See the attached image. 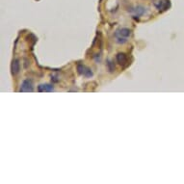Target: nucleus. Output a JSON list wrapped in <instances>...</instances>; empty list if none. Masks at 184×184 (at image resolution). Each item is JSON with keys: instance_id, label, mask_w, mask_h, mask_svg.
<instances>
[{"instance_id": "f257e3e1", "label": "nucleus", "mask_w": 184, "mask_h": 184, "mask_svg": "<svg viewBox=\"0 0 184 184\" xmlns=\"http://www.w3.org/2000/svg\"><path fill=\"white\" fill-rule=\"evenodd\" d=\"M131 36V30L128 28H121L117 30L115 33L116 41L119 43H126L127 42V39Z\"/></svg>"}, {"instance_id": "f03ea898", "label": "nucleus", "mask_w": 184, "mask_h": 184, "mask_svg": "<svg viewBox=\"0 0 184 184\" xmlns=\"http://www.w3.org/2000/svg\"><path fill=\"white\" fill-rule=\"evenodd\" d=\"M77 70H78L79 74H82V75H84L86 77H91L93 75L92 70L89 68H87V67H85V66H83V65H78L77 66Z\"/></svg>"}, {"instance_id": "7ed1b4c3", "label": "nucleus", "mask_w": 184, "mask_h": 184, "mask_svg": "<svg viewBox=\"0 0 184 184\" xmlns=\"http://www.w3.org/2000/svg\"><path fill=\"white\" fill-rule=\"evenodd\" d=\"M19 92H33V83L31 80L26 79L24 80L22 84H21V88Z\"/></svg>"}, {"instance_id": "20e7f679", "label": "nucleus", "mask_w": 184, "mask_h": 184, "mask_svg": "<svg viewBox=\"0 0 184 184\" xmlns=\"http://www.w3.org/2000/svg\"><path fill=\"white\" fill-rule=\"evenodd\" d=\"M129 12L133 14V16L135 18H140L146 12V10L143 6H137V7H135V8H132L131 10H129Z\"/></svg>"}, {"instance_id": "39448f33", "label": "nucleus", "mask_w": 184, "mask_h": 184, "mask_svg": "<svg viewBox=\"0 0 184 184\" xmlns=\"http://www.w3.org/2000/svg\"><path fill=\"white\" fill-rule=\"evenodd\" d=\"M11 69H12V73L14 75L18 74L20 70V64H19V61L18 60H14L13 63H12V66H11Z\"/></svg>"}, {"instance_id": "423d86ee", "label": "nucleus", "mask_w": 184, "mask_h": 184, "mask_svg": "<svg viewBox=\"0 0 184 184\" xmlns=\"http://www.w3.org/2000/svg\"><path fill=\"white\" fill-rule=\"evenodd\" d=\"M170 1L169 0H161V1H159V3L156 5L157 7V9H159L160 11H166L169 7H170Z\"/></svg>"}, {"instance_id": "0eeeda50", "label": "nucleus", "mask_w": 184, "mask_h": 184, "mask_svg": "<svg viewBox=\"0 0 184 184\" xmlns=\"http://www.w3.org/2000/svg\"><path fill=\"white\" fill-rule=\"evenodd\" d=\"M117 61L120 65L126 66L127 64V57L124 53H119L117 55Z\"/></svg>"}, {"instance_id": "6e6552de", "label": "nucleus", "mask_w": 184, "mask_h": 184, "mask_svg": "<svg viewBox=\"0 0 184 184\" xmlns=\"http://www.w3.org/2000/svg\"><path fill=\"white\" fill-rule=\"evenodd\" d=\"M39 92L42 93V92H52L54 90V88L52 85H49V84H42V85H40L39 88H38Z\"/></svg>"}, {"instance_id": "1a4fd4ad", "label": "nucleus", "mask_w": 184, "mask_h": 184, "mask_svg": "<svg viewBox=\"0 0 184 184\" xmlns=\"http://www.w3.org/2000/svg\"><path fill=\"white\" fill-rule=\"evenodd\" d=\"M108 66H109V70L112 72V71H113V70H115V67H114L113 63H112L111 61H109V63H108Z\"/></svg>"}]
</instances>
